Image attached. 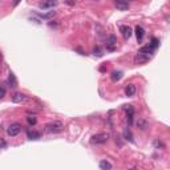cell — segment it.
<instances>
[{
  "mask_svg": "<svg viewBox=\"0 0 170 170\" xmlns=\"http://www.w3.org/2000/svg\"><path fill=\"white\" fill-rule=\"evenodd\" d=\"M20 3V0H13V5H18Z\"/></svg>",
  "mask_w": 170,
  "mask_h": 170,
  "instance_id": "7402d4cb",
  "label": "cell"
},
{
  "mask_svg": "<svg viewBox=\"0 0 170 170\" xmlns=\"http://www.w3.org/2000/svg\"><path fill=\"white\" fill-rule=\"evenodd\" d=\"M4 94H5V89L3 87H0V98H3Z\"/></svg>",
  "mask_w": 170,
  "mask_h": 170,
  "instance_id": "ffe728a7",
  "label": "cell"
},
{
  "mask_svg": "<svg viewBox=\"0 0 170 170\" xmlns=\"http://www.w3.org/2000/svg\"><path fill=\"white\" fill-rule=\"evenodd\" d=\"M108 140H109V134H108V133H97V134H94L93 137L90 138V144L101 145V144L108 142Z\"/></svg>",
  "mask_w": 170,
  "mask_h": 170,
  "instance_id": "7a4b0ae2",
  "label": "cell"
},
{
  "mask_svg": "<svg viewBox=\"0 0 170 170\" xmlns=\"http://www.w3.org/2000/svg\"><path fill=\"white\" fill-rule=\"evenodd\" d=\"M116 7L118 9H126L128 5V0H116Z\"/></svg>",
  "mask_w": 170,
  "mask_h": 170,
  "instance_id": "30bf717a",
  "label": "cell"
},
{
  "mask_svg": "<svg viewBox=\"0 0 170 170\" xmlns=\"http://www.w3.org/2000/svg\"><path fill=\"white\" fill-rule=\"evenodd\" d=\"M0 146H2V148H5V142L3 140H0Z\"/></svg>",
  "mask_w": 170,
  "mask_h": 170,
  "instance_id": "44dd1931",
  "label": "cell"
},
{
  "mask_svg": "<svg viewBox=\"0 0 170 170\" xmlns=\"http://www.w3.org/2000/svg\"><path fill=\"white\" fill-rule=\"evenodd\" d=\"M124 135H125V138L129 140V141H133V137H132V134H130V132L128 129H125V132H124Z\"/></svg>",
  "mask_w": 170,
  "mask_h": 170,
  "instance_id": "d6986e66",
  "label": "cell"
},
{
  "mask_svg": "<svg viewBox=\"0 0 170 170\" xmlns=\"http://www.w3.org/2000/svg\"><path fill=\"white\" fill-rule=\"evenodd\" d=\"M112 80L113 81H118V80H121V78H122V72L121 71H114V72H113L112 73Z\"/></svg>",
  "mask_w": 170,
  "mask_h": 170,
  "instance_id": "5bb4252c",
  "label": "cell"
},
{
  "mask_svg": "<svg viewBox=\"0 0 170 170\" xmlns=\"http://www.w3.org/2000/svg\"><path fill=\"white\" fill-rule=\"evenodd\" d=\"M40 137H41V133H39V132H35V130L28 132V138L29 140H39Z\"/></svg>",
  "mask_w": 170,
  "mask_h": 170,
  "instance_id": "9a60e30c",
  "label": "cell"
},
{
  "mask_svg": "<svg viewBox=\"0 0 170 170\" xmlns=\"http://www.w3.org/2000/svg\"><path fill=\"white\" fill-rule=\"evenodd\" d=\"M125 94L128 96V97H133V96L135 94V87L133 84H128L125 87Z\"/></svg>",
  "mask_w": 170,
  "mask_h": 170,
  "instance_id": "ba28073f",
  "label": "cell"
},
{
  "mask_svg": "<svg viewBox=\"0 0 170 170\" xmlns=\"http://www.w3.org/2000/svg\"><path fill=\"white\" fill-rule=\"evenodd\" d=\"M25 100V96L23 94V93H15L12 96V101L15 104H18V103H21V101H24Z\"/></svg>",
  "mask_w": 170,
  "mask_h": 170,
  "instance_id": "8fae6325",
  "label": "cell"
},
{
  "mask_svg": "<svg viewBox=\"0 0 170 170\" xmlns=\"http://www.w3.org/2000/svg\"><path fill=\"white\" fill-rule=\"evenodd\" d=\"M116 44H117V39H116V36H113V35H110L109 37H108V40H106V49L108 50H114L116 49Z\"/></svg>",
  "mask_w": 170,
  "mask_h": 170,
  "instance_id": "277c9868",
  "label": "cell"
},
{
  "mask_svg": "<svg viewBox=\"0 0 170 170\" xmlns=\"http://www.w3.org/2000/svg\"><path fill=\"white\" fill-rule=\"evenodd\" d=\"M135 36H137V40L138 41H142V39L145 36V29L141 25H137L135 27Z\"/></svg>",
  "mask_w": 170,
  "mask_h": 170,
  "instance_id": "9c48e42d",
  "label": "cell"
},
{
  "mask_svg": "<svg viewBox=\"0 0 170 170\" xmlns=\"http://www.w3.org/2000/svg\"><path fill=\"white\" fill-rule=\"evenodd\" d=\"M120 31H121V33H122V36L125 37V39H129L130 36H132V28L130 27H128V25H121L120 27Z\"/></svg>",
  "mask_w": 170,
  "mask_h": 170,
  "instance_id": "52a82bcc",
  "label": "cell"
},
{
  "mask_svg": "<svg viewBox=\"0 0 170 170\" xmlns=\"http://www.w3.org/2000/svg\"><path fill=\"white\" fill-rule=\"evenodd\" d=\"M125 112H126V120L129 124H132L133 116H134V109L132 105H125Z\"/></svg>",
  "mask_w": 170,
  "mask_h": 170,
  "instance_id": "8992f818",
  "label": "cell"
},
{
  "mask_svg": "<svg viewBox=\"0 0 170 170\" xmlns=\"http://www.w3.org/2000/svg\"><path fill=\"white\" fill-rule=\"evenodd\" d=\"M57 5V2L56 0H43V2L39 4V7L45 9V8H52V7H56Z\"/></svg>",
  "mask_w": 170,
  "mask_h": 170,
  "instance_id": "5b68a950",
  "label": "cell"
},
{
  "mask_svg": "<svg viewBox=\"0 0 170 170\" xmlns=\"http://www.w3.org/2000/svg\"><path fill=\"white\" fill-rule=\"evenodd\" d=\"M8 82H9V85L12 88H15V87H18V81H16V77H15V75L12 72L9 73V76H8Z\"/></svg>",
  "mask_w": 170,
  "mask_h": 170,
  "instance_id": "4fadbf2b",
  "label": "cell"
},
{
  "mask_svg": "<svg viewBox=\"0 0 170 170\" xmlns=\"http://www.w3.org/2000/svg\"><path fill=\"white\" fill-rule=\"evenodd\" d=\"M27 121H28V124H29V125H35V124L37 122V120H36L35 116H28V117H27Z\"/></svg>",
  "mask_w": 170,
  "mask_h": 170,
  "instance_id": "e0dca14e",
  "label": "cell"
},
{
  "mask_svg": "<svg viewBox=\"0 0 170 170\" xmlns=\"http://www.w3.org/2000/svg\"><path fill=\"white\" fill-rule=\"evenodd\" d=\"M158 45H160V41H158L157 39H154V37H153V39H151V43H150V45H149V47H150L151 49H154V50H156V49L158 48Z\"/></svg>",
  "mask_w": 170,
  "mask_h": 170,
  "instance_id": "2e32d148",
  "label": "cell"
},
{
  "mask_svg": "<svg viewBox=\"0 0 170 170\" xmlns=\"http://www.w3.org/2000/svg\"><path fill=\"white\" fill-rule=\"evenodd\" d=\"M98 166H100V169H103V170H110L112 169V163L108 162L106 160H104V161H101L98 163Z\"/></svg>",
  "mask_w": 170,
  "mask_h": 170,
  "instance_id": "7c38bea8",
  "label": "cell"
},
{
  "mask_svg": "<svg viewBox=\"0 0 170 170\" xmlns=\"http://www.w3.org/2000/svg\"><path fill=\"white\" fill-rule=\"evenodd\" d=\"M20 130H21V126L19 124H12V125L8 126V129H7V134L11 135V137H15V135H18L20 133Z\"/></svg>",
  "mask_w": 170,
  "mask_h": 170,
  "instance_id": "3957f363",
  "label": "cell"
},
{
  "mask_svg": "<svg viewBox=\"0 0 170 170\" xmlns=\"http://www.w3.org/2000/svg\"><path fill=\"white\" fill-rule=\"evenodd\" d=\"M45 130L48 133H60L64 130V124L61 121H53V122H49L47 126H45Z\"/></svg>",
  "mask_w": 170,
  "mask_h": 170,
  "instance_id": "6da1fadb",
  "label": "cell"
},
{
  "mask_svg": "<svg viewBox=\"0 0 170 170\" xmlns=\"http://www.w3.org/2000/svg\"><path fill=\"white\" fill-rule=\"evenodd\" d=\"M93 55H94V56H97V57H101V56H103L104 53H103V50H101L98 47H96V48L93 49Z\"/></svg>",
  "mask_w": 170,
  "mask_h": 170,
  "instance_id": "ac0fdd59",
  "label": "cell"
}]
</instances>
